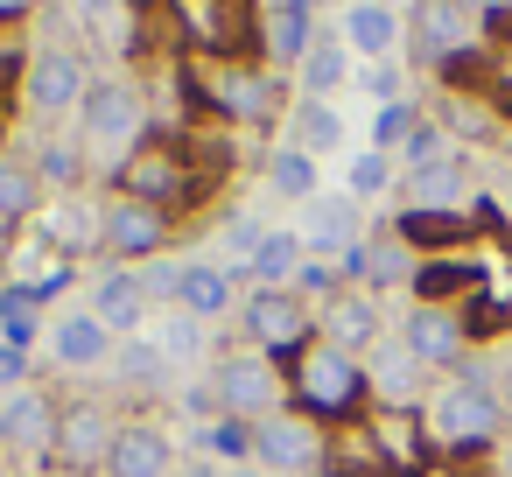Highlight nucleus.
I'll return each instance as SVG.
<instances>
[{"mask_svg": "<svg viewBox=\"0 0 512 477\" xmlns=\"http://www.w3.org/2000/svg\"><path fill=\"white\" fill-rule=\"evenodd\" d=\"M78 148L85 162H99L106 176H120L141 148H148V92L134 78H92L85 106H78Z\"/></svg>", "mask_w": 512, "mask_h": 477, "instance_id": "obj_1", "label": "nucleus"}, {"mask_svg": "<svg viewBox=\"0 0 512 477\" xmlns=\"http://www.w3.org/2000/svg\"><path fill=\"white\" fill-rule=\"evenodd\" d=\"M281 393L288 386H281V365L267 351H232L211 372V407L232 414V421H246V428H260L267 414H281Z\"/></svg>", "mask_w": 512, "mask_h": 477, "instance_id": "obj_2", "label": "nucleus"}, {"mask_svg": "<svg viewBox=\"0 0 512 477\" xmlns=\"http://www.w3.org/2000/svg\"><path fill=\"white\" fill-rule=\"evenodd\" d=\"M85 92H92V64H85L71 43H43V50H29V64H22V106H29V113L64 120V113L85 106Z\"/></svg>", "mask_w": 512, "mask_h": 477, "instance_id": "obj_3", "label": "nucleus"}, {"mask_svg": "<svg viewBox=\"0 0 512 477\" xmlns=\"http://www.w3.org/2000/svg\"><path fill=\"white\" fill-rule=\"evenodd\" d=\"M57 421H64V400L50 386H15L0 393V449L15 463H57Z\"/></svg>", "mask_w": 512, "mask_h": 477, "instance_id": "obj_4", "label": "nucleus"}, {"mask_svg": "<svg viewBox=\"0 0 512 477\" xmlns=\"http://www.w3.org/2000/svg\"><path fill=\"white\" fill-rule=\"evenodd\" d=\"M323 456H330L323 421H309V414H295V407H281V414H267V421L253 428V463L274 470V477H316Z\"/></svg>", "mask_w": 512, "mask_h": 477, "instance_id": "obj_5", "label": "nucleus"}, {"mask_svg": "<svg viewBox=\"0 0 512 477\" xmlns=\"http://www.w3.org/2000/svg\"><path fill=\"white\" fill-rule=\"evenodd\" d=\"M99 239H106V253H113V260L148 267V260H162V246H169V211L113 190V197L99 204Z\"/></svg>", "mask_w": 512, "mask_h": 477, "instance_id": "obj_6", "label": "nucleus"}, {"mask_svg": "<svg viewBox=\"0 0 512 477\" xmlns=\"http://www.w3.org/2000/svg\"><path fill=\"white\" fill-rule=\"evenodd\" d=\"M295 393L309 400V421L316 414H351L358 393H365V365L351 351H337V344H309L295 358Z\"/></svg>", "mask_w": 512, "mask_h": 477, "instance_id": "obj_7", "label": "nucleus"}, {"mask_svg": "<svg viewBox=\"0 0 512 477\" xmlns=\"http://www.w3.org/2000/svg\"><path fill=\"white\" fill-rule=\"evenodd\" d=\"M246 337L267 351V358H281V351H309V330H316V316H309V302L295 295V288H253L246 295Z\"/></svg>", "mask_w": 512, "mask_h": 477, "instance_id": "obj_8", "label": "nucleus"}, {"mask_svg": "<svg viewBox=\"0 0 512 477\" xmlns=\"http://www.w3.org/2000/svg\"><path fill=\"white\" fill-rule=\"evenodd\" d=\"M113 435H120V414H113L106 400H64V421H57V463L99 477L106 456H113Z\"/></svg>", "mask_w": 512, "mask_h": 477, "instance_id": "obj_9", "label": "nucleus"}, {"mask_svg": "<svg viewBox=\"0 0 512 477\" xmlns=\"http://www.w3.org/2000/svg\"><path fill=\"white\" fill-rule=\"evenodd\" d=\"M113 190H120V197H141V204H162V211H169V204L190 190V169H183V155H176L169 141H148V148H141V155H134L120 176H113Z\"/></svg>", "mask_w": 512, "mask_h": 477, "instance_id": "obj_10", "label": "nucleus"}, {"mask_svg": "<svg viewBox=\"0 0 512 477\" xmlns=\"http://www.w3.org/2000/svg\"><path fill=\"white\" fill-rule=\"evenodd\" d=\"M428 421L442 442H491L498 435V393L491 386H442Z\"/></svg>", "mask_w": 512, "mask_h": 477, "instance_id": "obj_11", "label": "nucleus"}, {"mask_svg": "<svg viewBox=\"0 0 512 477\" xmlns=\"http://www.w3.org/2000/svg\"><path fill=\"white\" fill-rule=\"evenodd\" d=\"M113 330L92 316V309H64L57 323H50V358L64 365V372H106L113 365Z\"/></svg>", "mask_w": 512, "mask_h": 477, "instance_id": "obj_12", "label": "nucleus"}, {"mask_svg": "<svg viewBox=\"0 0 512 477\" xmlns=\"http://www.w3.org/2000/svg\"><path fill=\"white\" fill-rule=\"evenodd\" d=\"M323 344H337V351H351V358H365L379 337H386V323H379V302L365 295V288H337L330 302H323Z\"/></svg>", "mask_w": 512, "mask_h": 477, "instance_id": "obj_13", "label": "nucleus"}, {"mask_svg": "<svg viewBox=\"0 0 512 477\" xmlns=\"http://www.w3.org/2000/svg\"><path fill=\"white\" fill-rule=\"evenodd\" d=\"M176 442L155 428V421H120L113 435V456H106V477H176Z\"/></svg>", "mask_w": 512, "mask_h": 477, "instance_id": "obj_14", "label": "nucleus"}, {"mask_svg": "<svg viewBox=\"0 0 512 477\" xmlns=\"http://www.w3.org/2000/svg\"><path fill=\"white\" fill-rule=\"evenodd\" d=\"M113 337H141V323H148V288H141V274L134 267H106L99 281H92V302H85Z\"/></svg>", "mask_w": 512, "mask_h": 477, "instance_id": "obj_15", "label": "nucleus"}, {"mask_svg": "<svg viewBox=\"0 0 512 477\" xmlns=\"http://www.w3.org/2000/svg\"><path fill=\"white\" fill-rule=\"evenodd\" d=\"M400 344H407L421 365H456V358H463V316L442 309V302H414L407 323H400Z\"/></svg>", "mask_w": 512, "mask_h": 477, "instance_id": "obj_16", "label": "nucleus"}, {"mask_svg": "<svg viewBox=\"0 0 512 477\" xmlns=\"http://www.w3.org/2000/svg\"><path fill=\"white\" fill-rule=\"evenodd\" d=\"M295 239H302V253H351L358 246V197L344 190V197H316V204H302V225H295Z\"/></svg>", "mask_w": 512, "mask_h": 477, "instance_id": "obj_17", "label": "nucleus"}, {"mask_svg": "<svg viewBox=\"0 0 512 477\" xmlns=\"http://www.w3.org/2000/svg\"><path fill=\"white\" fill-rule=\"evenodd\" d=\"M421 372H428V365H421L400 337H379V344L365 351V386H372L379 400H393V407H407V400L421 393Z\"/></svg>", "mask_w": 512, "mask_h": 477, "instance_id": "obj_18", "label": "nucleus"}, {"mask_svg": "<svg viewBox=\"0 0 512 477\" xmlns=\"http://www.w3.org/2000/svg\"><path fill=\"white\" fill-rule=\"evenodd\" d=\"M414 36H421L428 57H456L477 36V8H470V0H421V8H414Z\"/></svg>", "mask_w": 512, "mask_h": 477, "instance_id": "obj_19", "label": "nucleus"}, {"mask_svg": "<svg viewBox=\"0 0 512 477\" xmlns=\"http://www.w3.org/2000/svg\"><path fill=\"white\" fill-rule=\"evenodd\" d=\"M211 106L246 127V120H267V113H274V85H267V71L225 64V71H211Z\"/></svg>", "mask_w": 512, "mask_h": 477, "instance_id": "obj_20", "label": "nucleus"}, {"mask_svg": "<svg viewBox=\"0 0 512 477\" xmlns=\"http://www.w3.org/2000/svg\"><path fill=\"white\" fill-rule=\"evenodd\" d=\"M155 351L169 358V372H190V365H204V358H211V323L169 302V309L155 316Z\"/></svg>", "mask_w": 512, "mask_h": 477, "instance_id": "obj_21", "label": "nucleus"}, {"mask_svg": "<svg viewBox=\"0 0 512 477\" xmlns=\"http://www.w3.org/2000/svg\"><path fill=\"white\" fill-rule=\"evenodd\" d=\"M43 197H50V183L36 176V162H29V155H15V148H0V225L36 218V211H43Z\"/></svg>", "mask_w": 512, "mask_h": 477, "instance_id": "obj_22", "label": "nucleus"}, {"mask_svg": "<svg viewBox=\"0 0 512 477\" xmlns=\"http://www.w3.org/2000/svg\"><path fill=\"white\" fill-rule=\"evenodd\" d=\"M176 309H190V316L218 323V316L232 309V267H218V260H183V288H176Z\"/></svg>", "mask_w": 512, "mask_h": 477, "instance_id": "obj_23", "label": "nucleus"}, {"mask_svg": "<svg viewBox=\"0 0 512 477\" xmlns=\"http://www.w3.org/2000/svg\"><path fill=\"white\" fill-rule=\"evenodd\" d=\"M267 190L288 197V204H316V197H323V162L302 155L295 141H281V148L267 155Z\"/></svg>", "mask_w": 512, "mask_h": 477, "instance_id": "obj_24", "label": "nucleus"}, {"mask_svg": "<svg viewBox=\"0 0 512 477\" xmlns=\"http://www.w3.org/2000/svg\"><path fill=\"white\" fill-rule=\"evenodd\" d=\"M463 204H470V176L456 162L407 169V211H463Z\"/></svg>", "mask_w": 512, "mask_h": 477, "instance_id": "obj_25", "label": "nucleus"}, {"mask_svg": "<svg viewBox=\"0 0 512 477\" xmlns=\"http://www.w3.org/2000/svg\"><path fill=\"white\" fill-rule=\"evenodd\" d=\"M393 43H400V15L386 8V0H351V8H344V50L386 57Z\"/></svg>", "mask_w": 512, "mask_h": 477, "instance_id": "obj_26", "label": "nucleus"}, {"mask_svg": "<svg viewBox=\"0 0 512 477\" xmlns=\"http://www.w3.org/2000/svg\"><path fill=\"white\" fill-rule=\"evenodd\" d=\"M309 50H316V29H309V8H302V0L267 8V57H274V64H302Z\"/></svg>", "mask_w": 512, "mask_h": 477, "instance_id": "obj_27", "label": "nucleus"}, {"mask_svg": "<svg viewBox=\"0 0 512 477\" xmlns=\"http://www.w3.org/2000/svg\"><path fill=\"white\" fill-rule=\"evenodd\" d=\"M295 148L316 155V162H323L330 148H344V120H337L330 99H302V106H295Z\"/></svg>", "mask_w": 512, "mask_h": 477, "instance_id": "obj_28", "label": "nucleus"}, {"mask_svg": "<svg viewBox=\"0 0 512 477\" xmlns=\"http://www.w3.org/2000/svg\"><path fill=\"white\" fill-rule=\"evenodd\" d=\"M295 78H302V92H309V99H330V92H337V85L351 78V50L323 36V43H316V50H309V57L295 64Z\"/></svg>", "mask_w": 512, "mask_h": 477, "instance_id": "obj_29", "label": "nucleus"}, {"mask_svg": "<svg viewBox=\"0 0 512 477\" xmlns=\"http://www.w3.org/2000/svg\"><path fill=\"white\" fill-rule=\"evenodd\" d=\"M302 239L295 232H267L260 239V253H253V274H260V288H295V274H302Z\"/></svg>", "mask_w": 512, "mask_h": 477, "instance_id": "obj_30", "label": "nucleus"}, {"mask_svg": "<svg viewBox=\"0 0 512 477\" xmlns=\"http://www.w3.org/2000/svg\"><path fill=\"white\" fill-rule=\"evenodd\" d=\"M106 372H113V379H127V386H162V379H169V358L155 351V337H120Z\"/></svg>", "mask_w": 512, "mask_h": 477, "instance_id": "obj_31", "label": "nucleus"}, {"mask_svg": "<svg viewBox=\"0 0 512 477\" xmlns=\"http://www.w3.org/2000/svg\"><path fill=\"white\" fill-rule=\"evenodd\" d=\"M407 274H414L407 239H400V232H379V239L365 246V281H372V288H400Z\"/></svg>", "mask_w": 512, "mask_h": 477, "instance_id": "obj_32", "label": "nucleus"}, {"mask_svg": "<svg viewBox=\"0 0 512 477\" xmlns=\"http://www.w3.org/2000/svg\"><path fill=\"white\" fill-rule=\"evenodd\" d=\"M29 162H36V176H43L50 190H57V183H78V176H85V148H78V141H43V148H36Z\"/></svg>", "mask_w": 512, "mask_h": 477, "instance_id": "obj_33", "label": "nucleus"}, {"mask_svg": "<svg viewBox=\"0 0 512 477\" xmlns=\"http://www.w3.org/2000/svg\"><path fill=\"white\" fill-rule=\"evenodd\" d=\"M414 127H421V120H414V106H400V99H393V106H379V113H372V148L386 155V148H400Z\"/></svg>", "mask_w": 512, "mask_h": 477, "instance_id": "obj_34", "label": "nucleus"}, {"mask_svg": "<svg viewBox=\"0 0 512 477\" xmlns=\"http://www.w3.org/2000/svg\"><path fill=\"white\" fill-rule=\"evenodd\" d=\"M386 183H393V162H386V155H379V148H365V155H358V162H351V197H358V204H365V197H379V190H386Z\"/></svg>", "mask_w": 512, "mask_h": 477, "instance_id": "obj_35", "label": "nucleus"}, {"mask_svg": "<svg viewBox=\"0 0 512 477\" xmlns=\"http://www.w3.org/2000/svg\"><path fill=\"white\" fill-rule=\"evenodd\" d=\"M204 449H211V463H218V456H246V463H253V428L225 414V421H218V428L204 435Z\"/></svg>", "mask_w": 512, "mask_h": 477, "instance_id": "obj_36", "label": "nucleus"}, {"mask_svg": "<svg viewBox=\"0 0 512 477\" xmlns=\"http://www.w3.org/2000/svg\"><path fill=\"white\" fill-rule=\"evenodd\" d=\"M260 239H267V232H260L253 218H232V225H225V260H232V267H253Z\"/></svg>", "mask_w": 512, "mask_h": 477, "instance_id": "obj_37", "label": "nucleus"}, {"mask_svg": "<svg viewBox=\"0 0 512 477\" xmlns=\"http://www.w3.org/2000/svg\"><path fill=\"white\" fill-rule=\"evenodd\" d=\"M141 288H148V302H176V288H183V260H148V267H141Z\"/></svg>", "mask_w": 512, "mask_h": 477, "instance_id": "obj_38", "label": "nucleus"}, {"mask_svg": "<svg viewBox=\"0 0 512 477\" xmlns=\"http://www.w3.org/2000/svg\"><path fill=\"white\" fill-rule=\"evenodd\" d=\"M428 162H449V155H442V134H435V127H414V134H407V169H428Z\"/></svg>", "mask_w": 512, "mask_h": 477, "instance_id": "obj_39", "label": "nucleus"}, {"mask_svg": "<svg viewBox=\"0 0 512 477\" xmlns=\"http://www.w3.org/2000/svg\"><path fill=\"white\" fill-rule=\"evenodd\" d=\"M302 288L330 302V295H337V267H330V260H302V274H295V295H302Z\"/></svg>", "mask_w": 512, "mask_h": 477, "instance_id": "obj_40", "label": "nucleus"}, {"mask_svg": "<svg viewBox=\"0 0 512 477\" xmlns=\"http://www.w3.org/2000/svg\"><path fill=\"white\" fill-rule=\"evenodd\" d=\"M85 29H106V43H127V29H120V0H85Z\"/></svg>", "mask_w": 512, "mask_h": 477, "instance_id": "obj_41", "label": "nucleus"}, {"mask_svg": "<svg viewBox=\"0 0 512 477\" xmlns=\"http://www.w3.org/2000/svg\"><path fill=\"white\" fill-rule=\"evenodd\" d=\"M29 379V351L22 344H8V337H0V393H15Z\"/></svg>", "mask_w": 512, "mask_h": 477, "instance_id": "obj_42", "label": "nucleus"}, {"mask_svg": "<svg viewBox=\"0 0 512 477\" xmlns=\"http://www.w3.org/2000/svg\"><path fill=\"white\" fill-rule=\"evenodd\" d=\"M29 8H36V0H0V29H22Z\"/></svg>", "mask_w": 512, "mask_h": 477, "instance_id": "obj_43", "label": "nucleus"}, {"mask_svg": "<svg viewBox=\"0 0 512 477\" xmlns=\"http://www.w3.org/2000/svg\"><path fill=\"white\" fill-rule=\"evenodd\" d=\"M176 477H218V463H211V456H197V463H183Z\"/></svg>", "mask_w": 512, "mask_h": 477, "instance_id": "obj_44", "label": "nucleus"}, {"mask_svg": "<svg viewBox=\"0 0 512 477\" xmlns=\"http://www.w3.org/2000/svg\"><path fill=\"white\" fill-rule=\"evenodd\" d=\"M36 477H85V470H64V463H43Z\"/></svg>", "mask_w": 512, "mask_h": 477, "instance_id": "obj_45", "label": "nucleus"}, {"mask_svg": "<svg viewBox=\"0 0 512 477\" xmlns=\"http://www.w3.org/2000/svg\"><path fill=\"white\" fill-rule=\"evenodd\" d=\"M505 211H512V176H505Z\"/></svg>", "mask_w": 512, "mask_h": 477, "instance_id": "obj_46", "label": "nucleus"}, {"mask_svg": "<svg viewBox=\"0 0 512 477\" xmlns=\"http://www.w3.org/2000/svg\"><path fill=\"white\" fill-rule=\"evenodd\" d=\"M0 477H29V470H0Z\"/></svg>", "mask_w": 512, "mask_h": 477, "instance_id": "obj_47", "label": "nucleus"}]
</instances>
